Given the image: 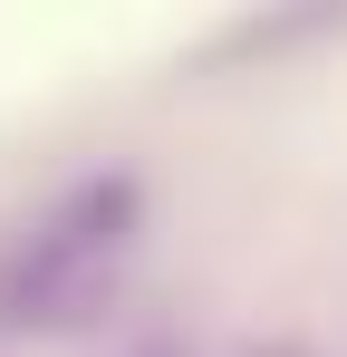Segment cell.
Wrapping results in <instances>:
<instances>
[{"label": "cell", "mask_w": 347, "mask_h": 357, "mask_svg": "<svg viewBox=\"0 0 347 357\" xmlns=\"http://www.w3.org/2000/svg\"><path fill=\"white\" fill-rule=\"evenodd\" d=\"M241 357H318V348H299V338H261V348H241Z\"/></svg>", "instance_id": "3"}, {"label": "cell", "mask_w": 347, "mask_h": 357, "mask_svg": "<svg viewBox=\"0 0 347 357\" xmlns=\"http://www.w3.org/2000/svg\"><path fill=\"white\" fill-rule=\"evenodd\" d=\"M145 232V183L107 165V174H77L68 193H49L10 251H0V328H68V319H87L97 290L116 280V261L135 251Z\"/></svg>", "instance_id": "1"}, {"label": "cell", "mask_w": 347, "mask_h": 357, "mask_svg": "<svg viewBox=\"0 0 347 357\" xmlns=\"http://www.w3.org/2000/svg\"><path fill=\"white\" fill-rule=\"evenodd\" d=\"M135 357H193V338H174V328H164V338H145Z\"/></svg>", "instance_id": "2"}]
</instances>
